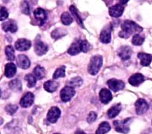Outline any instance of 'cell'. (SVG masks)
Segmentation results:
<instances>
[{"instance_id":"1","label":"cell","mask_w":152,"mask_h":134,"mask_svg":"<svg viewBox=\"0 0 152 134\" xmlns=\"http://www.w3.org/2000/svg\"><path fill=\"white\" fill-rule=\"evenodd\" d=\"M122 30L119 33L121 38H127L133 33L140 32L142 31V27L132 21L126 20L121 25Z\"/></svg>"},{"instance_id":"2","label":"cell","mask_w":152,"mask_h":134,"mask_svg":"<svg viewBox=\"0 0 152 134\" xmlns=\"http://www.w3.org/2000/svg\"><path fill=\"white\" fill-rule=\"evenodd\" d=\"M103 64V57L102 55H96L93 56L88 63L87 70L88 72L93 75H96L99 71Z\"/></svg>"},{"instance_id":"3","label":"cell","mask_w":152,"mask_h":134,"mask_svg":"<svg viewBox=\"0 0 152 134\" xmlns=\"http://www.w3.org/2000/svg\"><path fill=\"white\" fill-rule=\"evenodd\" d=\"M75 90L74 87L71 86H66L64 87L60 91V97L64 102L69 101L71 98L75 95Z\"/></svg>"},{"instance_id":"4","label":"cell","mask_w":152,"mask_h":134,"mask_svg":"<svg viewBox=\"0 0 152 134\" xmlns=\"http://www.w3.org/2000/svg\"><path fill=\"white\" fill-rule=\"evenodd\" d=\"M131 118H127L124 120L119 121L115 120L113 123L115 130L118 132L127 133L129 130V123L130 122Z\"/></svg>"},{"instance_id":"5","label":"cell","mask_w":152,"mask_h":134,"mask_svg":"<svg viewBox=\"0 0 152 134\" xmlns=\"http://www.w3.org/2000/svg\"><path fill=\"white\" fill-rule=\"evenodd\" d=\"M61 110L58 107H52L47 113V119L51 123H55L61 116Z\"/></svg>"},{"instance_id":"6","label":"cell","mask_w":152,"mask_h":134,"mask_svg":"<svg viewBox=\"0 0 152 134\" xmlns=\"http://www.w3.org/2000/svg\"><path fill=\"white\" fill-rule=\"evenodd\" d=\"M107 85L113 91L116 92L121 90H122L125 87V83L120 80L115 79H112L107 81Z\"/></svg>"},{"instance_id":"7","label":"cell","mask_w":152,"mask_h":134,"mask_svg":"<svg viewBox=\"0 0 152 134\" xmlns=\"http://www.w3.org/2000/svg\"><path fill=\"white\" fill-rule=\"evenodd\" d=\"M135 111L137 115H142L145 113L149 108L147 102L143 99H139L135 103Z\"/></svg>"},{"instance_id":"8","label":"cell","mask_w":152,"mask_h":134,"mask_svg":"<svg viewBox=\"0 0 152 134\" xmlns=\"http://www.w3.org/2000/svg\"><path fill=\"white\" fill-rule=\"evenodd\" d=\"M111 30L112 28L110 25H106L100 34V41L104 44H107L111 41Z\"/></svg>"},{"instance_id":"9","label":"cell","mask_w":152,"mask_h":134,"mask_svg":"<svg viewBox=\"0 0 152 134\" xmlns=\"http://www.w3.org/2000/svg\"><path fill=\"white\" fill-rule=\"evenodd\" d=\"M118 56L121 58V60L125 61L129 59L131 57L132 51L130 47L125 45L121 47L117 51Z\"/></svg>"},{"instance_id":"10","label":"cell","mask_w":152,"mask_h":134,"mask_svg":"<svg viewBox=\"0 0 152 134\" xmlns=\"http://www.w3.org/2000/svg\"><path fill=\"white\" fill-rule=\"evenodd\" d=\"M34 96L31 92L26 93L21 99L20 104L21 107L27 108L32 105L34 102Z\"/></svg>"},{"instance_id":"11","label":"cell","mask_w":152,"mask_h":134,"mask_svg":"<svg viewBox=\"0 0 152 134\" xmlns=\"http://www.w3.org/2000/svg\"><path fill=\"white\" fill-rule=\"evenodd\" d=\"M31 43L30 40L25 38H20L16 41L15 43V48L20 51H27L31 47Z\"/></svg>"},{"instance_id":"12","label":"cell","mask_w":152,"mask_h":134,"mask_svg":"<svg viewBox=\"0 0 152 134\" xmlns=\"http://www.w3.org/2000/svg\"><path fill=\"white\" fill-rule=\"evenodd\" d=\"M16 63L18 67L22 69H27L30 66L29 58L24 54L18 55L16 58Z\"/></svg>"},{"instance_id":"13","label":"cell","mask_w":152,"mask_h":134,"mask_svg":"<svg viewBox=\"0 0 152 134\" xmlns=\"http://www.w3.org/2000/svg\"><path fill=\"white\" fill-rule=\"evenodd\" d=\"M48 51V46L41 41L40 40H37L34 44V51L36 54L39 56H42L45 54Z\"/></svg>"},{"instance_id":"14","label":"cell","mask_w":152,"mask_h":134,"mask_svg":"<svg viewBox=\"0 0 152 134\" xmlns=\"http://www.w3.org/2000/svg\"><path fill=\"white\" fill-rule=\"evenodd\" d=\"M33 14L35 18L39 22L40 25H42L47 19L46 12L41 8H37L34 11Z\"/></svg>"},{"instance_id":"15","label":"cell","mask_w":152,"mask_h":134,"mask_svg":"<svg viewBox=\"0 0 152 134\" xmlns=\"http://www.w3.org/2000/svg\"><path fill=\"white\" fill-rule=\"evenodd\" d=\"M124 11V8L121 4H116L109 9V13L110 15L114 18L121 17Z\"/></svg>"},{"instance_id":"16","label":"cell","mask_w":152,"mask_h":134,"mask_svg":"<svg viewBox=\"0 0 152 134\" xmlns=\"http://www.w3.org/2000/svg\"><path fill=\"white\" fill-rule=\"evenodd\" d=\"M145 80L144 76L141 73H135L132 74L128 79L129 84L133 86H138Z\"/></svg>"},{"instance_id":"17","label":"cell","mask_w":152,"mask_h":134,"mask_svg":"<svg viewBox=\"0 0 152 134\" xmlns=\"http://www.w3.org/2000/svg\"><path fill=\"white\" fill-rule=\"evenodd\" d=\"M100 102L103 104H107L112 99V94L110 91L107 89H102L99 92Z\"/></svg>"},{"instance_id":"18","label":"cell","mask_w":152,"mask_h":134,"mask_svg":"<svg viewBox=\"0 0 152 134\" xmlns=\"http://www.w3.org/2000/svg\"><path fill=\"white\" fill-rule=\"evenodd\" d=\"M2 28L4 31H10L12 33L15 32L17 30V24L12 19H10L6 22H3L2 24Z\"/></svg>"},{"instance_id":"19","label":"cell","mask_w":152,"mask_h":134,"mask_svg":"<svg viewBox=\"0 0 152 134\" xmlns=\"http://www.w3.org/2000/svg\"><path fill=\"white\" fill-rule=\"evenodd\" d=\"M82 51L81 40L73 43L68 50V53L71 55H75Z\"/></svg>"},{"instance_id":"20","label":"cell","mask_w":152,"mask_h":134,"mask_svg":"<svg viewBox=\"0 0 152 134\" xmlns=\"http://www.w3.org/2000/svg\"><path fill=\"white\" fill-rule=\"evenodd\" d=\"M137 57L140 60V64L142 66H149L152 61V55L145 53H139Z\"/></svg>"},{"instance_id":"21","label":"cell","mask_w":152,"mask_h":134,"mask_svg":"<svg viewBox=\"0 0 152 134\" xmlns=\"http://www.w3.org/2000/svg\"><path fill=\"white\" fill-rule=\"evenodd\" d=\"M17 68L15 65L12 63H7L5 66V76L8 78H11L15 74Z\"/></svg>"},{"instance_id":"22","label":"cell","mask_w":152,"mask_h":134,"mask_svg":"<svg viewBox=\"0 0 152 134\" xmlns=\"http://www.w3.org/2000/svg\"><path fill=\"white\" fill-rule=\"evenodd\" d=\"M59 86V83L54 80H48L44 83L43 87L45 90L49 93L55 91Z\"/></svg>"},{"instance_id":"23","label":"cell","mask_w":152,"mask_h":134,"mask_svg":"<svg viewBox=\"0 0 152 134\" xmlns=\"http://www.w3.org/2000/svg\"><path fill=\"white\" fill-rule=\"evenodd\" d=\"M122 109L121 105L120 103L116 104L112 106L107 111V116L109 119H112L119 115Z\"/></svg>"},{"instance_id":"24","label":"cell","mask_w":152,"mask_h":134,"mask_svg":"<svg viewBox=\"0 0 152 134\" xmlns=\"http://www.w3.org/2000/svg\"><path fill=\"white\" fill-rule=\"evenodd\" d=\"M9 87L11 90L15 92L21 91L22 90V84L17 79L12 80L9 82Z\"/></svg>"},{"instance_id":"25","label":"cell","mask_w":152,"mask_h":134,"mask_svg":"<svg viewBox=\"0 0 152 134\" xmlns=\"http://www.w3.org/2000/svg\"><path fill=\"white\" fill-rule=\"evenodd\" d=\"M110 129H111V127L108 122H103L99 125V126L96 132V133H97V134L106 133L108 132L110 130Z\"/></svg>"},{"instance_id":"26","label":"cell","mask_w":152,"mask_h":134,"mask_svg":"<svg viewBox=\"0 0 152 134\" xmlns=\"http://www.w3.org/2000/svg\"><path fill=\"white\" fill-rule=\"evenodd\" d=\"M67 34V31L64 28H56L51 33L52 38L57 40L64 36H65Z\"/></svg>"},{"instance_id":"27","label":"cell","mask_w":152,"mask_h":134,"mask_svg":"<svg viewBox=\"0 0 152 134\" xmlns=\"http://www.w3.org/2000/svg\"><path fill=\"white\" fill-rule=\"evenodd\" d=\"M33 73L38 80H41L45 76V70L43 67L37 65L34 68Z\"/></svg>"},{"instance_id":"28","label":"cell","mask_w":152,"mask_h":134,"mask_svg":"<svg viewBox=\"0 0 152 134\" xmlns=\"http://www.w3.org/2000/svg\"><path fill=\"white\" fill-rule=\"evenodd\" d=\"M69 10L71 12V14H72V15L74 17V18H75L77 23L83 28H84V25H83V22L82 21V19L81 18V17L80 16V15L78 13V11L76 9V8L74 6V5H71L69 6Z\"/></svg>"},{"instance_id":"29","label":"cell","mask_w":152,"mask_h":134,"mask_svg":"<svg viewBox=\"0 0 152 134\" xmlns=\"http://www.w3.org/2000/svg\"><path fill=\"white\" fill-rule=\"evenodd\" d=\"M5 53L7 59L9 61H13L15 59V51L12 45H7L5 48Z\"/></svg>"},{"instance_id":"30","label":"cell","mask_w":152,"mask_h":134,"mask_svg":"<svg viewBox=\"0 0 152 134\" xmlns=\"http://www.w3.org/2000/svg\"><path fill=\"white\" fill-rule=\"evenodd\" d=\"M61 20L62 23L65 25H69L72 22V18L70 14L67 12H64L61 16Z\"/></svg>"},{"instance_id":"31","label":"cell","mask_w":152,"mask_h":134,"mask_svg":"<svg viewBox=\"0 0 152 134\" xmlns=\"http://www.w3.org/2000/svg\"><path fill=\"white\" fill-rule=\"evenodd\" d=\"M24 79L27 82V86L29 88L35 86L36 84V79L35 76H33L31 74H27L26 75Z\"/></svg>"},{"instance_id":"32","label":"cell","mask_w":152,"mask_h":134,"mask_svg":"<svg viewBox=\"0 0 152 134\" xmlns=\"http://www.w3.org/2000/svg\"><path fill=\"white\" fill-rule=\"evenodd\" d=\"M65 76V66H62L58 67L53 73V79H57L59 77H64Z\"/></svg>"},{"instance_id":"33","label":"cell","mask_w":152,"mask_h":134,"mask_svg":"<svg viewBox=\"0 0 152 134\" xmlns=\"http://www.w3.org/2000/svg\"><path fill=\"white\" fill-rule=\"evenodd\" d=\"M69 86L73 87H79L83 84V79L80 77H75L69 81Z\"/></svg>"},{"instance_id":"34","label":"cell","mask_w":152,"mask_h":134,"mask_svg":"<svg viewBox=\"0 0 152 134\" xmlns=\"http://www.w3.org/2000/svg\"><path fill=\"white\" fill-rule=\"evenodd\" d=\"M20 9L21 12L26 14V15H30V5L28 2L24 0L21 3V5H20Z\"/></svg>"},{"instance_id":"35","label":"cell","mask_w":152,"mask_h":134,"mask_svg":"<svg viewBox=\"0 0 152 134\" xmlns=\"http://www.w3.org/2000/svg\"><path fill=\"white\" fill-rule=\"evenodd\" d=\"M144 41V38L141 37L138 34H135L132 40V43L134 45H141Z\"/></svg>"},{"instance_id":"36","label":"cell","mask_w":152,"mask_h":134,"mask_svg":"<svg viewBox=\"0 0 152 134\" xmlns=\"http://www.w3.org/2000/svg\"><path fill=\"white\" fill-rule=\"evenodd\" d=\"M18 109V106L15 104H8L5 106V110L8 115H12L16 112Z\"/></svg>"},{"instance_id":"37","label":"cell","mask_w":152,"mask_h":134,"mask_svg":"<svg viewBox=\"0 0 152 134\" xmlns=\"http://www.w3.org/2000/svg\"><path fill=\"white\" fill-rule=\"evenodd\" d=\"M81 44L82 47V51L84 53H87L90 48V44L86 40H81Z\"/></svg>"},{"instance_id":"38","label":"cell","mask_w":152,"mask_h":134,"mask_svg":"<svg viewBox=\"0 0 152 134\" xmlns=\"http://www.w3.org/2000/svg\"><path fill=\"white\" fill-rule=\"evenodd\" d=\"M97 118V114L94 112H91L88 114L87 118V121L89 123H93Z\"/></svg>"},{"instance_id":"39","label":"cell","mask_w":152,"mask_h":134,"mask_svg":"<svg viewBox=\"0 0 152 134\" xmlns=\"http://www.w3.org/2000/svg\"><path fill=\"white\" fill-rule=\"evenodd\" d=\"M8 17V12L7 10V9L5 7L1 6V18L0 20L2 21L6 18H7Z\"/></svg>"},{"instance_id":"40","label":"cell","mask_w":152,"mask_h":134,"mask_svg":"<svg viewBox=\"0 0 152 134\" xmlns=\"http://www.w3.org/2000/svg\"><path fill=\"white\" fill-rule=\"evenodd\" d=\"M119 1L120 3H121V4L124 5V4H126L128 2L129 0H119Z\"/></svg>"},{"instance_id":"41","label":"cell","mask_w":152,"mask_h":134,"mask_svg":"<svg viewBox=\"0 0 152 134\" xmlns=\"http://www.w3.org/2000/svg\"><path fill=\"white\" fill-rule=\"evenodd\" d=\"M9 1V0H4V2H7V1Z\"/></svg>"}]
</instances>
